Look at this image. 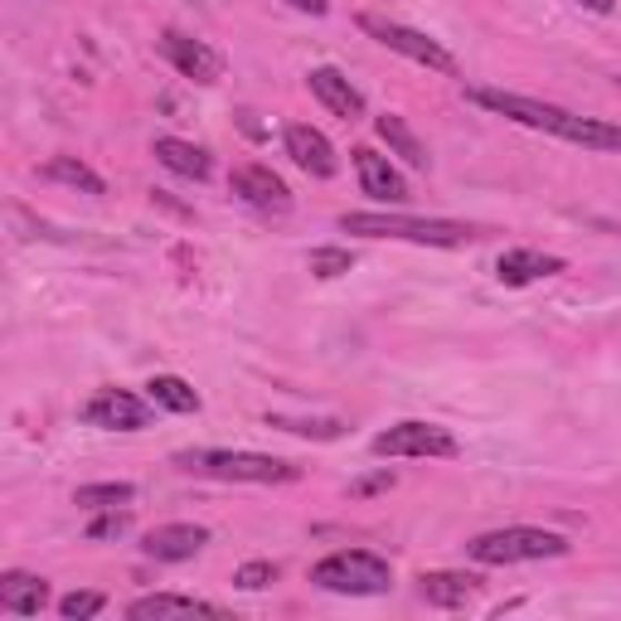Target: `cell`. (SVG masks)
<instances>
[{
    "label": "cell",
    "mask_w": 621,
    "mask_h": 621,
    "mask_svg": "<svg viewBox=\"0 0 621 621\" xmlns=\"http://www.w3.org/2000/svg\"><path fill=\"white\" fill-rule=\"evenodd\" d=\"M229 184H233L238 200L262 209V214H287V209H292V190H287L282 176H272L268 166H238Z\"/></svg>",
    "instance_id": "9"
},
{
    "label": "cell",
    "mask_w": 621,
    "mask_h": 621,
    "mask_svg": "<svg viewBox=\"0 0 621 621\" xmlns=\"http://www.w3.org/2000/svg\"><path fill=\"white\" fill-rule=\"evenodd\" d=\"M268 422L282 432H297V438H315V442H335L345 432L340 418H268Z\"/></svg>",
    "instance_id": "24"
},
{
    "label": "cell",
    "mask_w": 621,
    "mask_h": 621,
    "mask_svg": "<svg viewBox=\"0 0 621 621\" xmlns=\"http://www.w3.org/2000/svg\"><path fill=\"white\" fill-rule=\"evenodd\" d=\"M617 88H621V78H617Z\"/></svg>",
    "instance_id": "32"
},
{
    "label": "cell",
    "mask_w": 621,
    "mask_h": 621,
    "mask_svg": "<svg viewBox=\"0 0 621 621\" xmlns=\"http://www.w3.org/2000/svg\"><path fill=\"white\" fill-rule=\"evenodd\" d=\"M151 156H156V161H161L166 170L184 176V180H209V170H214L200 147H190V141H180V137H156Z\"/></svg>",
    "instance_id": "19"
},
{
    "label": "cell",
    "mask_w": 621,
    "mask_h": 621,
    "mask_svg": "<svg viewBox=\"0 0 621 621\" xmlns=\"http://www.w3.org/2000/svg\"><path fill=\"white\" fill-rule=\"evenodd\" d=\"M340 229L364 238H399V243H422V248H461L475 238L471 223L413 219V214H340Z\"/></svg>",
    "instance_id": "2"
},
{
    "label": "cell",
    "mask_w": 621,
    "mask_h": 621,
    "mask_svg": "<svg viewBox=\"0 0 621 621\" xmlns=\"http://www.w3.org/2000/svg\"><path fill=\"white\" fill-rule=\"evenodd\" d=\"M393 481H399L393 471H374V475H364V481H350V495H374V491H389Z\"/></svg>",
    "instance_id": "29"
},
{
    "label": "cell",
    "mask_w": 621,
    "mask_h": 621,
    "mask_svg": "<svg viewBox=\"0 0 621 621\" xmlns=\"http://www.w3.org/2000/svg\"><path fill=\"white\" fill-rule=\"evenodd\" d=\"M583 6L592 10V16H612V10H617V0H583Z\"/></svg>",
    "instance_id": "31"
},
{
    "label": "cell",
    "mask_w": 621,
    "mask_h": 621,
    "mask_svg": "<svg viewBox=\"0 0 621 621\" xmlns=\"http://www.w3.org/2000/svg\"><path fill=\"white\" fill-rule=\"evenodd\" d=\"M161 54L176 63L184 78H194V83H214V78L223 73V59L214 54V49H209L204 39H190V34H180V30H166L161 34Z\"/></svg>",
    "instance_id": "11"
},
{
    "label": "cell",
    "mask_w": 621,
    "mask_h": 621,
    "mask_svg": "<svg viewBox=\"0 0 621 621\" xmlns=\"http://www.w3.org/2000/svg\"><path fill=\"white\" fill-rule=\"evenodd\" d=\"M209 544V530L204 524H156V530L141 539V553L156 563H184L194 559Z\"/></svg>",
    "instance_id": "13"
},
{
    "label": "cell",
    "mask_w": 621,
    "mask_h": 621,
    "mask_svg": "<svg viewBox=\"0 0 621 621\" xmlns=\"http://www.w3.org/2000/svg\"><path fill=\"white\" fill-rule=\"evenodd\" d=\"M467 553L485 568H505V563H539V559H563L568 539L553 530H530V524H510V530L475 534Z\"/></svg>",
    "instance_id": "5"
},
{
    "label": "cell",
    "mask_w": 621,
    "mask_h": 621,
    "mask_svg": "<svg viewBox=\"0 0 621 621\" xmlns=\"http://www.w3.org/2000/svg\"><path fill=\"white\" fill-rule=\"evenodd\" d=\"M553 272H563V258L534 253V248H510V253H500V262H495V277L505 287H530L539 277H553Z\"/></svg>",
    "instance_id": "16"
},
{
    "label": "cell",
    "mask_w": 621,
    "mask_h": 621,
    "mask_svg": "<svg viewBox=\"0 0 621 621\" xmlns=\"http://www.w3.org/2000/svg\"><path fill=\"white\" fill-rule=\"evenodd\" d=\"M44 176L59 180V184H73V190H83V194H108V184H102L98 170H88L83 161H73V156H54V161L44 166Z\"/></svg>",
    "instance_id": "23"
},
{
    "label": "cell",
    "mask_w": 621,
    "mask_h": 621,
    "mask_svg": "<svg viewBox=\"0 0 621 621\" xmlns=\"http://www.w3.org/2000/svg\"><path fill=\"white\" fill-rule=\"evenodd\" d=\"M307 88L315 92V98H321L325 112L345 117V122H360V117H364V92L354 88L340 69H311V73H307Z\"/></svg>",
    "instance_id": "14"
},
{
    "label": "cell",
    "mask_w": 621,
    "mask_h": 621,
    "mask_svg": "<svg viewBox=\"0 0 621 621\" xmlns=\"http://www.w3.org/2000/svg\"><path fill=\"white\" fill-rule=\"evenodd\" d=\"M311 583L325 592H340V598H374V592L393 588V568L389 559H379L369 549H335L311 568Z\"/></svg>",
    "instance_id": "3"
},
{
    "label": "cell",
    "mask_w": 621,
    "mask_h": 621,
    "mask_svg": "<svg viewBox=\"0 0 621 621\" xmlns=\"http://www.w3.org/2000/svg\"><path fill=\"white\" fill-rule=\"evenodd\" d=\"M127 524H131L127 510H98V520L88 524V539H122Z\"/></svg>",
    "instance_id": "28"
},
{
    "label": "cell",
    "mask_w": 621,
    "mask_h": 621,
    "mask_svg": "<svg viewBox=\"0 0 621 621\" xmlns=\"http://www.w3.org/2000/svg\"><path fill=\"white\" fill-rule=\"evenodd\" d=\"M374 131H379V141L393 151V156H403L413 170H422L428 166V147L418 141V131L403 122V117H393V112H384V117H374Z\"/></svg>",
    "instance_id": "20"
},
{
    "label": "cell",
    "mask_w": 621,
    "mask_h": 621,
    "mask_svg": "<svg viewBox=\"0 0 621 621\" xmlns=\"http://www.w3.org/2000/svg\"><path fill=\"white\" fill-rule=\"evenodd\" d=\"M176 467L190 475H209V481H258V485H282L301 475L297 461L262 452H176Z\"/></svg>",
    "instance_id": "4"
},
{
    "label": "cell",
    "mask_w": 621,
    "mask_h": 621,
    "mask_svg": "<svg viewBox=\"0 0 621 621\" xmlns=\"http://www.w3.org/2000/svg\"><path fill=\"white\" fill-rule=\"evenodd\" d=\"M350 156H354V176H360L369 200H379V204H403L408 200V180L389 166V156H379L369 147H354Z\"/></svg>",
    "instance_id": "12"
},
{
    "label": "cell",
    "mask_w": 621,
    "mask_h": 621,
    "mask_svg": "<svg viewBox=\"0 0 621 621\" xmlns=\"http://www.w3.org/2000/svg\"><path fill=\"white\" fill-rule=\"evenodd\" d=\"M467 102H475V108H485L495 117H510V122H520V127L549 131V137H559V141H573V147H583V151H621V127L598 122V117H578V112L553 108V102H539V98H524V92L467 88Z\"/></svg>",
    "instance_id": "1"
},
{
    "label": "cell",
    "mask_w": 621,
    "mask_h": 621,
    "mask_svg": "<svg viewBox=\"0 0 621 621\" xmlns=\"http://www.w3.org/2000/svg\"><path fill=\"white\" fill-rule=\"evenodd\" d=\"M147 399L156 408H166V413H200V393L184 384L180 374H156L147 384Z\"/></svg>",
    "instance_id": "21"
},
{
    "label": "cell",
    "mask_w": 621,
    "mask_h": 621,
    "mask_svg": "<svg viewBox=\"0 0 621 621\" xmlns=\"http://www.w3.org/2000/svg\"><path fill=\"white\" fill-rule=\"evenodd\" d=\"M282 141H287V156L307 170V176H315V180H330L340 170V161H335V147H330V137L325 131H315V127H307V122H292L282 131Z\"/></svg>",
    "instance_id": "10"
},
{
    "label": "cell",
    "mask_w": 621,
    "mask_h": 621,
    "mask_svg": "<svg viewBox=\"0 0 621 621\" xmlns=\"http://www.w3.org/2000/svg\"><path fill=\"white\" fill-rule=\"evenodd\" d=\"M360 30H364V34H374L384 49H393V54H403V59L422 63V69L457 78V59L447 54V49L438 44V39H428V34H422V30H408V24L384 20V16H360Z\"/></svg>",
    "instance_id": "6"
},
{
    "label": "cell",
    "mask_w": 621,
    "mask_h": 621,
    "mask_svg": "<svg viewBox=\"0 0 621 621\" xmlns=\"http://www.w3.org/2000/svg\"><path fill=\"white\" fill-rule=\"evenodd\" d=\"M151 408L147 399L127 389H98L92 399L83 403V422L88 428H108V432H141L151 422Z\"/></svg>",
    "instance_id": "8"
},
{
    "label": "cell",
    "mask_w": 621,
    "mask_h": 621,
    "mask_svg": "<svg viewBox=\"0 0 621 621\" xmlns=\"http://www.w3.org/2000/svg\"><path fill=\"white\" fill-rule=\"evenodd\" d=\"M287 6H292V10H307V16H325V0H287Z\"/></svg>",
    "instance_id": "30"
},
{
    "label": "cell",
    "mask_w": 621,
    "mask_h": 621,
    "mask_svg": "<svg viewBox=\"0 0 621 621\" xmlns=\"http://www.w3.org/2000/svg\"><path fill=\"white\" fill-rule=\"evenodd\" d=\"M131 500H137L131 481H98V485H78L73 491V505L83 510H117V505H131Z\"/></svg>",
    "instance_id": "22"
},
{
    "label": "cell",
    "mask_w": 621,
    "mask_h": 621,
    "mask_svg": "<svg viewBox=\"0 0 621 621\" xmlns=\"http://www.w3.org/2000/svg\"><path fill=\"white\" fill-rule=\"evenodd\" d=\"M418 592H422V602L442 607V612H461V607H471L475 598H481V578H471V573H422Z\"/></svg>",
    "instance_id": "15"
},
{
    "label": "cell",
    "mask_w": 621,
    "mask_h": 621,
    "mask_svg": "<svg viewBox=\"0 0 621 621\" xmlns=\"http://www.w3.org/2000/svg\"><path fill=\"white\" fill-rule=\"evenodd\" d=\"M131 621H161V617H223V607L200 602V598H180V592H151V598H137L127 607Z\"/></svg>",
    "instance_id": "17"
},
{
    "label": "cell",
    "mask_w": 621,
    "mask_h": 621,
    "mask_svg": "<svg viewBox=\"0 0 621 621\" xmlns=\"http://www.w3.org/2000/svg\"><path fill=\"white\" fill-rule=\"evenodd\" d=\"M307 268H311L315 277H340V272L354 268V253H350V248H311Z\"/></svg>",
    "instance_id": "25"
},
{
    "label": "cell",
    "mask_w": 621,
    "mask_h": 621,
    "mask_svg": "<svg viewBox=\"0 0 621 621\" xmlns=\"http://www.w3.org/2000/svg\"><path fill=\"white\" fill-rule=\"evenodd\" d=\"M102 607H108V598H102V592H69V598L59 602V617L63 621H88V617H98Z\"/></svg>",
    "instance_id": "26"
},
{
    "label": "cell",
    "mask_w": 621,
    "mask_h": 621,
    "mask_svg": "<svg viewBox=\"0 0 621 621\" xmlns=\"http://www.w3.org/2000/svg\"><path fill=\"white\" fill-rule=\"evenodd\" d=\"M369 447L379 457H457V438L438 422H399V428L379 432Z\"/></svg>",
    "instance_id": "7"
},
{
    "label": "cell",
    "mask_w": 621,
    "mask_h": 621,
    "mask_svg": "<svg viewBox=\"0 0 621 621\" xmlns=\"http://www.w3.org/2000/svg\"><path fill=\"white\" fill-rule=\"evenodd\" d=\"M49 602V583L34 573H6L0 578V607L10 617H39Z\"/></svg>",
    "instance_id": "18"
},
{
    "label": "cell",
    "mask_w": 621,
    "mask_h": 621,
    "mask_svg": "<svg viewBox=\"0 0 621 621\" xmlns=\"http://www.w3.org/2000/svg\"><path fill=\"white\" fill-rule=\"evenodd\" d=\"M233 583L243 588V592H262V588H272V583H277V563H268V559L243 563V568L233 573Z\"/></svg>",
    "instance_id": "27"
}]
</instances>
